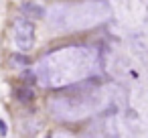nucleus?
<instances>
[{"mask_svg": "<svg viewBox=\"0 0 148 138\" xmlns=\"http://www.w3.org/2000/svg\"><path fill=\"white\" fill-rule=\"evenodd\" d=\"M35 41V27L33 23L25 21V19H16L14 21V43L21 51H29L33 47Z\"/></svg>", "mask_w": 148, "mask_h": 138, "instance_id": "f257e3e1", "label": "nucleus"}, {"mask_svg": "<svg viewBox=\"0 0 148 138\" xmlns=\"http://www.w3.org/2000/svg\"><path fill=\"white\" fill-rule=\"evenodd\" d=\"M23 10H25L27 14H31L33 19H43V16H45V12H43V8H41L39 4H33V2H29V4H25V6H23Z\"/></svg>", "mask_w": 148, "mask_h": 138, "instance_id": "f03ea898", "label": "nucleus"}, {"mask_svg": "<svg viewBox=\"0 0 148 138\" xmlns=\"http://www.w3.org/2000/svg\"><path fill=\"white\" fill-rule=\"evenodd\" d=\"M16 97H18L21 102H31V100L35 97V93H33L31 89H18V91H16Z\"/></svg>", "mask_w": 148, "mask_h": 138, "instance_id": "7ed1b4c3", "label": "nucleus"}, {"mask_svg": "<svg viewBox=\"0 0 148 138\" xmlns=\"http://www.w3.org/2000/svg\"><path fill=\"white\" fill-rule=\"evenodd\" d=\"M12 65H16V67H27V65H29V59H27L25 55H12Z\"/></svg>", "mask_w": 148, "mask_h": 138, "instance_id": "20e7f679", "label": "nucleus"}, {"mask_svg": "<svg viewBox=\"0 0 148 138\" xmlns=\"http://www.w3.org/2000/svg\"><path fill=\"white\" fill-rule=\"evenodd\" d=\"M23 77H25V79H27V81H31V83H33V81H35V79H37V77H35V73H33V71H25V73H23Z\"/></svg>", "mask_w": 148, "mask_h": 138, "instance_id": "39448f33", "label": "nucleus"}, {"mask_svg": "<svg viewBox=\"0 0 148 138\" xmlns=\"http://www.w3.org/2000/svg\"><path fill=\"white\" fill-rule=\"evenodd\" d=\"M0 134H2V136L6 134V122L4 120H0Z\"/></svg>", "mask_w": 148, "mask_h": 138, "instance_id": "423d86ee", "label": "nucleus"}]
</instances>
